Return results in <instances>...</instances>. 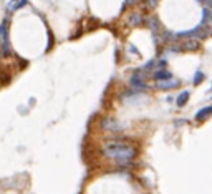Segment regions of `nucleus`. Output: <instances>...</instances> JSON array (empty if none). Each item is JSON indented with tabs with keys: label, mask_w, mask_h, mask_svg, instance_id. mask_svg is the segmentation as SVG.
I'll return each mask as SVG.
<instances>
[{
	"label": "nucleus",
	"mask_w": 212,
	"mask_h": 194,
	"mask_svg": "<svg viewBox=\"0 0 212 194\" xmlns=\"http://www.w3.org/2000/svg\"><path fill=\"white\" fill-rule=\"evenodd\" d=\"M27 2H28V0H20V5H22V7H25Z\"/></svg>",
	"instance_id": "obj_14"
},
{
	"label": "nucleus",
	"mask_w": 212,
	"mask_h": 194,
	"mask_svg": "<svg viewBox=\"0 0 212 194\" xmlns=\"http://www.w3.org/2000/svg\"><path fill=\"white\" fill-rule=\"evenodd\" d=\"M133 22H134V23H136V25H138V23H139V15H134V19H133Z\"/></svg>",
	"instance_id": "obj_13"
},
{
	"label": "nucleus",
	"mask_w": 212,
	"mask_h": 194,
	"mask_svg": "<svg viewBox=\"0 0 212 194\" xmlns=\"http://www.w3.org/2000/svg\"><path fill=\"white\" fill-rule=\"evenodd\" d=\"M12 75L7 72V68H0V85H7L10 83Z\"/></svg>",
	"instance_id": "obj_7"
},
{
	"label": "nucleus",
	"mask_w": 212,
	"mask_h": 194,
	"mask_svg": "<svg viewBox=\"0 0 212 194\" xmlns=\"http://www.w3.org/2000/svg\"><path fill=\"white\" fill-rule=\"evenodd\" d=\"M169 78H172V73L167 72V70H157V72L154 73V80H157V81L169 80Z\"/></svg>",
	"instance_id": "obj_6"
},
{
	"label": "nucleus",
	"mask_w": 212,
	"mask_h": 194,
	"mask_svg": "<svg viewBox=\"0 0 212 194\" xmlns=\"http://www.w3.org/2000/svg\"><path fill=\"white\" fill-rule=\"evenodd\" d=\"M103 153L106 158H111L118 163H128L136 156V148H133L126 141H108L103 146Z\"/></svg>",
	"instance_id": "obj_1"
},
{
	"label": "nucleus",
	"mask_w": 212,
	"mask_h": 194,
	"mask_svg": "<svg viewBox=\"0 0 212 194\" xmlns=\"http://www.w3.org/2000/svg\"><path fill=\"white\" fill-rule=\"evenodd\" d=\"M148 22H149V25H151V30H157V22H156V19H149Z\"/></svg>",
	"instance_id": "obj_11"
},
{
	"label": "nucleus",
	"mask_w": 212,
	"mask_h": 194,
	"mask_svg": "<svg viewBox=\"0 0 212 194\" xmlns=\"http://www.w3.org/2000/svg\"><path fill=\"white\" fill-rule=\"evenodd\" d=\"M129 51H133L134 55H139L138 53V48H136V46H133V45H129Z\"/></svg>",
	"instance_id": "obj_12"
},
{
	"label": "nucleus",
	"mask_w": 212,
	"mask_h": 194,
	"mask_svg": "<svg viewBox=\"0 0 212 194\" xmlns=\"http://www.w3.org/2000/svg\"><path fill=\"white\" fill-rule=\"evenodd\" d=\"M204 81V73L202 72H197L196 75H194V85H199Z\"/></svg>",
	"instance_id": "obj_10"
},
{
	"label": "nucleus",
	"mask_w": 212,
	"mask_h": 194,
	"mask_svg": "<svg viewBox=\"0 0 212 194\" xmlns=\"http://www.w3.org/2000/svg\"><path fill=\"white\" fill-rule=\"evenodd\" d=\"M187 100H189V91H182L181 95L178 96V100H176V103H178L179 108H182L187 103Z\"/></svg>",
	"instance_id": "obj_8"
},
{
	"label": "nucleus",
	"mask_w": 212,
	"mask_h": 194,
	"mask_svg": "<svg viewBox=\"0 0 212 194\" xmlns=\"http://www.w3.org/2000/svg\"><path fill=\"white\" fill-rule=\"evenodd\" d=\"M0 55L3 58L12 55L10 40H8V20L7 19H3L0 22Z\"/></svg>",
	"instance_id": "obj_2"
},
{
	"label": "nucleus",
	"mask_w": 212,
	"mask_h": 194,
	"mask_svg": "<svg viewBox=\"0 0 212 194\" xmlns=\"http://www.w3.org/2000/svg\"><path fill=\"white\" fill-rule=\"evenodd\" d=\"M212 115V106H205V108H202V110H199L197 113H196V120L197 121H202V120H205L207 116H210Z\"/></svg>",
	"instance_id": "obj_5"
},
{
	"label": "nucleus",
	"mask_w": 212,
	"mask_h": 194,
	"mask_svg": "<svg viewBox=\"0 0 212 194\" xmlns=\"http://www.w3.org/2000/svg\"><path fill=\"white\" fill-rule=\"evenodd\" d=\"M19 8H22L20 0H10L8 5H7V10L8 12H15V10H19Z\"/></svg>",
	"instance_id": "obj_9"
},
{
	"label": "nucleus",
	"mask_w": 212,
	"mask_h": 194,
	"mask_svg": "<svg viewBox=\"0 0 212 194\" xmlns=\"http://www.w3.org/2000/svg\"><path fill=\"white\" fill-rule=\"evenodd\" d=\"M156 5V0H151V7H154Z\"/></svg>",
	"instance_id": "obj_15"
},
{
	"label": "nucleus",
	"mask_w": 212,
	"mask_h": 194,
	"mask_svg": "<svg viewBox=\"0 0 212 194\" xmlns=\"http://www.w3.org/2000/svg\"><path fill=\"white\" fill-rule=\"evenodd\" d=\"M157 86L161 88V90H172V88L179 86V80H176V78L162 80V81H157Z\"/></svg>",
	"instance_id": "obj_4"
},
{
	"label": "nucleus",
	"mask_w": 212,
	"mask_h": 194,
	"mask_svg": "<svg viewBox=\"0 0 212 194\" xmlns=\"http://www.w3.org/2000/svg\"><path fill=\"white\" fill-rule=\"evenodd\" d=\"M131 86L136 88V90H146V88H148V85H146V81H144V76L141 73H136V75L131 76Z\"/></svg>",
	"instance_id": "obj_3"
}]
</instances>
